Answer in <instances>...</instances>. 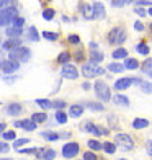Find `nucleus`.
I'll use <instances>...</instances> for the list:
<instances>
[{"label":"nucleus","instance_id":"f257e3e1","mask_svg":"<svg viewBox=\"0 0 152 160\" xmlns=\"http://www.w3.org/2000/svg\"><path fill=\"white\" fill-rule=\"evenodd\" d=\"M30 56H31V51L28 48H25V46H18L15 49H10V61L26 62L28 59H30Z\"/></svg>","mask_w":152,"mask_h":160},{"label":"nucleus","instance_id":"f03ea898","mask_svg":"<svg viewBox=\"0 0 152 160\" xmlns=\"http://www.w3.org/2000/svg\"><path fill=\"white\" fill-rule=\"evenodd\" d=\"M82 74L87 78H93V77H98V75H103L105 74V69L98 67L97 64H92V62H87L82 65Z\"/></svg>","mask_w":152,"mask_h":160},{"label":"nucleus","instance_id":"7ed1b4c3","mask_svg":"<svg viewBox=\"0 0 152 160\" xmlns=\"http://www.w3.org/2000/svg\"><path fill=\"white\" fill-rule=\"evenodd\" d=\"M95 93H97V97L101 101L111 100V90H110V87H108L103 80H97L95 82Z\"/></svg>","mask_w":152,"mask_h":160},{"label":"nucleus","instance_id":"20e7f679","mask_svg":"<svg viewBox=\"0 0 152 160\" xmlns=\"http://www.w3.org/2000/svg\"><path fill=\"white\" fill-rule=\"evenodd\" d=\"M108 41L111 44H123L126 41V31L123 28H113V30L108 33Z\"/></svg>","mask_w":152,"mask_h":160},{"label":"nucleus","instance_id":"39448f33","mask_svg":"<svg viewBox=\"0 0 152 160\" xmlns=\"http://www.w3.org/2000/svg\"><path fill=\"white\" fill-rule=\"evenodd\" d=\"M17 15V8L15 7H10V8H5V10H0V26H7L10 25L13 18Z\"/></svg>","mask_w":152,"mask_h":160},{"label":"nucleus","instance_id":"423d86ee","mask_svg":"<svg viewBox=\"0 0 152 160\" xmlns=\"http://www.w3.org/2000/svg\"><path fill=\"white\" fill-rule=\"evenodd\" d=\"M114 141H116L118 145H121V147L126 149V150H131V149L134 147V142H133V139H131V136H128V134L119 132V134H116Z\"/></svg>","mask_w":152,"mask_h":160},{"label":"nucleus","instance_id":"0eeeda50","mask_svg":"<svg viewBox=\"0 0 152 160\" xmlns=\"http://www.w3.org/2000/svg\"><path fill=\"white\" fill-rule=\"evenodd\" d=\"M79 150H80V147H79L77 142H69L62 147V155L66 158H72L79 154Z\"/></svg>","mask_w":152,"mask_h":160},{"label":"nucleus","instance_id":"6e6552de","mask_svg":"<svg viewBox=\"0 0 152 160\" xmlns=\"http://www.w3.org/2000/svg\"><path fill=\"white\" fill-rule=\"evenodd\" d=\"M62 77L64 78H69V80H75L79 77V70L75 65H72V64H66V65H62Z\"/></svg>","mask_w":152,"mask_h":160},{"label":"nucleus","instance_id":"1a4fd4ad","mask_svg":"<svg viewBox=\"0 0 152 160\" xmlns=\"http://www.w3.org/2000/svg\"><path fill=\"white\" fill-rule=\"evenodd\" d=\"M18 67H20V64L15 62V61H10V59L0 62V69H2L3 72H7V74H12V72L18 70Z\"/></svg>","mask_w":152,"mask_h":160},{"label":"nucleus","instance_id":"9d476101","mask_svg":"<svg viewBox=\"0 0 152 160\" xmlns=\"http://www.w3.org/2000/svg\"><path fill=\"white\" fill-rule=\"evenodd\" d=\"M133 82H134V78H129V77L118 78V80H116V83H114V88H116V90H126Z\"/></svg>","mask_w":152,"mask_h":160},{"label":"nucleus","instance_id":"9b49d317","mask_svg":"<svg viewBox=\"0 0 152 160\" xmlns=\"http://www.w3.org/2000/svg\"><path fill=\"white\" fill-rule=\"evenodd\" d=\"M92 8H93V18H97V20H101V18H105V7L95 2V3H92Z\"/></svg>","mask_w":152,"mask_h":160},{"label":"nucleus","instance_id":"f8f14e48","mask_svg":"<svg viewBox=\"0 0 152 160\" xmlns=\"http://www.w3.org/2000/svg\"><path fill=\"white\" fill-rule=\"evenodd\" d=\"M15 126H17V128H23V129H26V131H34V129H36V124H34L31 119L17 121V122H15Z\"/></svg>","mask_w":152,"mask_h":160},{"label":"nucleus","instance_id":"ddd939ff","mask_svg":"<svg viewBox=\"0 0 152 160\" xmlns=\"http://www.w3.org/2000/svg\"><path fill=\"white\" fill-rule=\"evenodd\" d=\"M21 113V105L20 103H10L8 106H7V114L10 116H17Z\"/></svg>","mask_w":152,"mask_h":160},{"label":"nucleus","instance_id":"4468645a","mask_svg":"<svg viewBox=\"0 0 152 160\" xmlns=\"http://www.w3.org/2000/svg\"><path fill=\"white\" fill-rule=\"evenodd\" d=\"M7 34L10 39H18L21 34V28H15V26H8L7 28Z\"/></svg>","mask_w":152,"mask_h":160},{"label":"nucleus","instance_id":"2eb2a0df","mask_svg":"<svg viewBox=\"0 0 152 160\" xmlns=\"http://www.w3.org/2000/svg\"><path fill=\"white\" fill-rule=\"evenodd\" d=\"M80 10L84 12L85 20H93V8H92V5H89V3L80 5Z\"/></svg>","mask_w":152,"mask_h":160},{"label":"nucleus","instance_id":"dca6fc26","mask_svg":"<svg viewBox=\"0 0 152 160\" xmlns=\"http://www.w3.org/2000/svg\"><path fill=\"white\" fill-rule=\"evenodd\" d=\"M113 101H114V105H118V106H129V100H128V97H124V95L113 97Z\"/></svg>","mask_w":152,"mask_h":160},{"label":"nucleus","instance_id":"f3484780","mask_svg":"<svg viewBox=\"0 0 152 160\" xmlns=\"http://www.w3.org/2000/svg\"><path fill=\"white\" fill-rule=\"evenodd\" d=\"M90 59H92V64H98L103 61V52L101 51H90Z\"/></svg>","mask_w":152,"mask_h":160},{"label":"nucleus","instance_id":"a211bd4d","mask_svg":"<svg viewBox=\"0 0 152 160\" xmlns=\"http://www.w3.org/2000/svg\"><path fill=\"white\" fill-rule=\"evenodd\" d=\"M84 113V106L82 105H72L70 106V116L72 118H79Z\"/></svg>","mask_w":152,"mask_h":160},{"label":"nucleus","instance_id":"6ab92c4d","mask_svg":"<svg viewBox=\"0 0 152 160\" xmlns=\"http://www.w3.org/2000/svg\"><path fill=\"white\" fill-rule=\"evenodd\" d=\"M128 57V51L124 48H118L113 51V59H126Z\"/></svg>","mask_w":152,"mask_h":160},{"label":"nucleus","instance_id":"aec40b11","mask_svg":"<svg viewBox=\"0 0 152 160\" xmlns=\"http://www.w3.org/2000/svg\"><path fill=\"white\" fill-rule=\"evenodd\" d=\"M149 126V121L147 119H141V118H137L133 121V128L134 129H144V128H147Z\"/></svg>","mask_w":152,"mask_h":160},{"label":"nucleus","instance_id":"412c9836","mask_svg":"<svg viewBox=\"0 0 152 160\" xmlns=\"http://www.w3.org/2000/svg\"><path fill=\"white\" fill-rule=\"evenodd\" d=\"M84 129L89 131V132H92V134H95V136H100V134H101V129H98L95 124H92V122H85Z\"/></svg>","mask_w":152,"mask_h":160},{"label":"nucleus","instance_id":"4be33fe9","mask_svg":"<svg viewBox=\"0 0 152 160\" xmlns=\"http://www.w3.org/2000/svg\"><path fill=\"white\" fill-rule=\"evenodd\" d=\"M108 70L114 72V74H119V72L124 70V67H123L121 64H118V62H111V64H108Z\"/></svg>","mask_w":152,"mask_h":160},{"label":"nucleus","instance_id":"5701e85b","mask_svg":"<svg viewBox=\"0 0 152 160\" xmlns=\"http://www.w3.org/2000/svg\"><path fill=\"white\" fill-rule=\"evenodd\" d=\"M46 113H34L33 116H31V121L34 122V124H38V122H44L46 121Z\"/></svg>","mask_w":152,"mask_h":160},{"label":"nucleus","instance_id":"b1692460","mask_svg":"<svg viewBox=\"0 0 152 160\" xmlns=\"http://www.w3.org/2000/svg\"><path fill=\"white\" fill-rule=\"evenodd\" d=\"M20 46V39H8V41H5L3 42V48L5 49H15V48H18Z\"/></svg>","mask_w":152,"mask_h":160},{"label":"nucleus","instance_id":"393cba45","mask_svg":"<svg viewBox=\"0 0 152 160\" xmlns=\"http://www.w3.org/2000/svg\"><path fill=\"white\" fill-rule=\"evenodd\" d=\"M36 103H38L43 110H49V108H53V101L44 100V98H38V100H36Z\"/></svg>","mask_w":152,"mask_h":160},{"label":"nucleus","instance_id":"a878e982","mask_svg":"<svg viewBox=\"0 0 152 160\" xmlns=\"http://www.w3.org/2000/svg\"><path fill=\"white\" fill-rule=\"evenodd\" d=\"M41 136L44 137L48 141H57L59 139V134L57 132H51V131H44V132H41Z\"/></svg>","mask_w":152,"mask_h":160},{"label":"nucleus","instance_id":"bb28decb","mask_svg":"<svg viewBox=\"0 0 152 160\" xmlns=\"http://www.w3.org/2000/svg\"><path fill=\"white\" fill-rule=\"evenodd\" d=\"M101 149H103L106 154H114V150H116V145L111 144V142H105V144H101Z\"/></svg>","mask_w":152,"mask_h":160},{"label":"nucleus","instance_id":"cd10ccee","mask_svg":"<svg viewBox=\"0 0 152 160\" xmlns=\"http://www.w3.org/2000/svg\"><path fill=\"white\" fill-rule=\"evenodd\" d=\"M30 33H28V39H31V41H39V33L36 31V28L34 26H30V30H28Z\"/></svg>","mask_w":152,"mask_h":160},{"label":"nucleus","instance_id":"c85d7f7f","mask_svg":"<svg viewBox=\"0 0 152 160\" xmlns=\"http://www.w3.org/2000/svg\"><path fill=\"white\" fill-rule=\"evenodd\" d=\"M123 67H128V69H137L139 67V62H137L136 59H124V65H123Z\"/></svg>","mask_w":152,"mask_h":160},{"label":"nucleus","instance_id":"c756f323","mask_svg":"<svg viewBox=\"0 0 152 160\" xmlns=\"http://www.w3.org/2000/svg\"><path fill=\"white\" fill-rule=\"evenodd\" d=\"M56 152L53 149H43V158L44 160H54Z\"/></svg>","mask_w":152,"mask_h":160},{"label":"nucleus","instance_id":"7c9ffc66","mask_svg":"<svg viewBox=\"0 0 152 160\" xmlns=\"http://www.w3.org/2000/svg\"><path fill=\"white\" fill-rule=\"evenodd\" d=\"M85 106L90 108V110H95V111H103V105L95 103V101H89V103H85Z\"/></svg>","mask_w":152,"mask_h":160},{"label":"nucleus","instance_id":"2f4dec72","mask_svg":"<svg viewBox=\"0 0 152 160\" xmlns=\"http://www.w3.org/2000/svg\"><path fill=\"white\" fill-rule=\"evenodd\" d=\"M57 61H59L62 65H66V64L70 61V52H67V51H66V52H61L59 57H57Z\"/></svg>","mask_w":152,"mask_h":160},{"label":"nucleus","instance_id":"473e14b6","mask_svg":"<svg viewBox=\"0 0 152 160\" xmlns=\"http://www.w3.org/2000/svg\"><path fill=\"white\" fill-rule=\"evenodd\" d=\"M136 49H137V52L142 54V56H147L149 54V46L144 44V42H139V44L136 46Z\"/></svg>","mask_w":152,"mask_h":160},{"label":"nucleus","instance_id":"72a5a7b5","mask_svg":"<svg viewBox=\"0 0 152 160\" xmlns=\"http://www.w3.org/2000/svg\"><path fill=\"white\" fill-rule=\"evenodd\" d=\"M142 70H144V74H146V75L150 77V74H152V59H147L146 61V64L142 65Z\"/></svg>","mask_w":152,"mask_h":160},{"label":"nucleus","instance_id":"f704fd0d","mask_svg":"<svg viewBox=\"0 0 152 160\" xmlns=\"http://www.w3.org/2000/svg\"><path fill=\"white\" fill-rule=\"evenodd\" d=\"M56 119H57V122H61V124H66L67 122V114L64 111H57L56 113Z\"/></svg>","mask_w":152,"mask_h":160},{"label":"nucleus","instance_id":"c9c22d12","mask_svg":"<svg viewBox=\"0 0 152 160\" xmlns=\"http://www.w3.org/2000/svg\"><path fill=\"white\" fill-rule=\"evenodd\" d=\"M54 15H56V12H54L53 8H46L44 12H43V18L48 20V21L53 20V18H54Z\"/></svg>","mask_w":152,"mask_h":160},{"label":"nucleus","instance_id":"e433bc0d","mask_svg":"<svg viewBox=\"0 0 152 160\" xmlns=\"http://www.w3.org/2000/svg\"><path fill=\"white\" fill-rule=\"evenodd\" d=\"M43 36H44L48 41H56L57 38H59V34H57V33H53V31H43Z\"/></svg>","mask_w":152,"mask_h":160},{"label":"nucleus","instance_id":"4c0bfd02","mask_svg":"<svg viewBox=\"0 0 152 160\" xmlns=\"http://www.w3.org/2000/svg\"><path fill=\"white\" fill-rule=\"evenodd\" d=\"M15 137H17L15 131H7V132H3V139L5 141H15Z\"/></svg>","mask_w":152,"mask_h":160},{"label":"nucleus","instance_id":"58836bf2","mask_svg":"<svg viewBox=\"0 0 152 160\" xmlns=\"http://www.w3.org/2000/svg\"><path fill=\"white\" fill-rule=\"evenodd\" d=\"M89 147L92 150H101V144L98 141H89Z\"/></svg>","mask_w":152,"mask_h":160},{"label":"nucleus","instance_id":"ea45409f","mask_svg":"<svg viewBox=\"0 0 152 160\" xmlns=\"http://www.w3.org/2000/svg\"><path fill=\"white\" fill-rule=\"evenodd\" d=\"M53 106H54V108H57V110H62V108H66V101H64V100L53 101Z\"/></svg>","mask_w":152,"mask_h":160},{"label":"nucleus","instance_id":"a19ab883","mask_svg":"<svg viewBox=\"0 0 152 160\" xmlns=\"http://www.w3.org/2000/svg\"><path fill=\"white\" fill-rule=\"evenodd\" d=\"M28 141H30L28 137H26V139H18V141H15V142H13V147H15V149H18V147H21L23 144H28Z\"/></svg>","mask_w":152,"mask_h":160},{"label":"nucleus","instance_id":"79ce46f5","mask_svg":"<svg viewBox=\"0 0 152 160\" xmlns=\"http://www.w3.org/2000/svg\"><path fill=\"white\" fill-rule=\"evenodd\" d=\"M69 42L70 44H80V38L75 34H72V36H69Z\"/></svg>","mask_w":152,"mask_h":160},{"label":"nucleus","instance_id":"37998d69","mask_svg":"<svg viewBox=\"0 0 152 160\" xmlns=\"http://www.w3.org/2000/svg\"><path fill=\"white\" fill-rule=\"evenodd\" d=\"M84 160H97V155L93 152H85L84 154Z\"/></svg>","mask_w":152,"mask_h":160},{"label":"nucleus","instance_id":"c03bdc74","mask_svg":"<svg viewBox=\"0 0 152 160\" xmlns=\"http://www.w3.org/2000/svg\"><path fill=\"white\" fill-rule=\"evenodd\" d=\"M12 23H13V26H15V28H20L21 25L25 23V20H23V18H13Z\"/></svg>","mask_w":152,"mask_h":160},{"label":"nucleus","instance_id":"a18cd8bd","mask_svg":"<svg viewBox=\"0 0 152 160\" xmlns=\"http://www.w3.org/2000/svg\"><path fill=\"white\" fill-rule=\"evenodd\" d=\"M126 3H128L126 0H113V2H111L113 7H123V5H126Z\"/></svg>","mask_w":152,"mask_h":160},{"label":"nucleus","instance_id":"49530a36","mask_svg":"<svg viewBox=\"0 0 152 160\" xmlns=\"http://www.w3.org/2000/svg\"><path fill=\"white\" fill-rule=\"evenodd\" d=\"M36 150L38 149H20L18 152L20 154H36Z\"/></svg>","mask_w":152,"mask_h":160},{"label":"nucleus","instance_id":"de8ad7c7","mask_svg":"<svg viewBox=\"0 0 152 160\" xmlns=\"http://www.w3.org/2000/svg\"><path fill=\"white\" fill-rule=\"evenodd\" d=\"M10 150V145L7 142H0V152H8Z\"/></svg>","mask_w":152,"mask_h":160},{"label":"nucleus","instance_id":"09e8293b","mask_svg":"<svg viewBox=\"0 0 152 160\" xmlns=\"http://www.w3.org/2000/svg\"><path fill=\"white\" fill-rule=\"evenodd\" d=\"M134 30H136V31H144V23H141V21H136V23H134Z\"/></svg>","mask_w":152,"mask_h":160},{"label":"nucleus","instance_id":"8fccbe9b","mask_svg":"<svg viewBox=\"0 0 152 160\" xmlns=\"http://www.w3.org/2000/svg\"><path fill=\"white\" fill-rule=\"evenodd\" d=\"M142 90H144V92H146L147 95H149V93H150V82H146V83H142Z\"/></svg>","mask_w":152,"mask_h":160},{"label":"nucleus","instance_id":"3c124183","mask_svg":"<svg viewBox=\"0 0 152 160\" xmlns=\"http://www.w3.org/2000/svg\"><path fill=\"white\" fill-rule=\"evenodd\" d=\"M136 13H137L139 17H146V15H147V12L142 10V8H136Z\"/></svg>","mask_w":152,"mask_h":160},{"label":"nucleus","instance_id":"603ef678","mask_svg":"<svg viewBox=\"0 0 152 160\" xmlns=\"http://www.w3.org/2000/svg\"><path fill=\"white\" fill-rule=\"evenodd\" d=\"M75 57H77V61H84V52H82V51H77Z\"/></svg>","mask_w":152,"mask_h":160},{"label":"nucleus","instance_id":"864d4df0","mask_svg":"<svg viewBox=\"0 0 152 160\" xmlns=\"http://www.w3.org/2000/svg\"><path fill=\"white\" fill-rule=\"evenodd\" d=\"M147 154H149V155L152 154V142H150V139L147 141Z\"/></svg>","mask_w":152,"mask_h":160},{"label":"nucleus","instance_id":"5fc2aeb1","mask_svg":"<svg viewBox=\"0 0 152 160\" xmlns=\"http://www.w3.org/2000/svg\"><path fill=\"white\" fill-rule=\"evenodd\" d=\"M89 46H90V51H97V46L98 44H97V42H90Z\"/></svg>","mask_w":152,"mask_h":160},{"label":"nucleus","instance_id":"6e6d98bb","mask_svg":"<svg viewBox=\"0 0 152 160\" xmlns=\"http://www.w3.org/2000/svg\"><path fill=\"white\" fill-rule=\"evenodd\" d=\"M82 87H84V90H89V88H90V83L85 82V83H82Z\"/></svg>","mask_w":152,"mask_h":160},{"label":"nucleus","instance_id":"4d7b16f0","mask_svg":"<svg viewBox=\"0 0 152 160\" xmlns=\"http://www.w3.org/2000/svg\"><path fill=\"white\" fill-rule=\"evenodd\" d=\"M3 131H5V124H3V122H0V134H2Z\"/></svg>","mask_w":152,"mask_h":160},{"label":"nucleus","instance_id":"13d9d810","mask_svg":"<svg viewBox=\"0 0 152 160\" xmlns=\"http://www.w3.org/2000/svg\"><path fill=\"white\" fill-rule=\"evenodd\" d=\"M8 2H0V7H3V5H7Z\"/></svg>","mask_w":152,"mask_h":160},{"label":"nucleus","instance_id":"bf43d9fd","mask_svg":"<svg viewBox=\"0 0 152 160\" xmlns=\"http://www.w3.org/2000/svg\"><path fill=\"white\" fill-rule=\"evenodd\" d=\"M0 160H12V158H0Z\"/></svg>","mask_w":152,"mask_h":160},{"label":"nucleus","instance_id":"052dcab7","mask_svg":"<svg viewBox=\"0 0 152 160\" xmlns=\"http://www.w3.org/2000/svg\"><path fill=\"white\" fill-rule=\"evenodd\" d=\"M0 44H2V41H0Z\"/></svg>","mask_w":152,"mask_h":160},{"label":"nucleus","instance_id":"680f3d73","mask_svg":"<svg viewBox=\"0 0 152 160\" xmlns=\"http://www.w3.org/2000/svg\"><path fill=\"white\" fill-rule=\"evenodd\" d=\"M121 160H124V158H121Z\"/></svg>","mask_w":152,"mask_h":160}]
</instances>
